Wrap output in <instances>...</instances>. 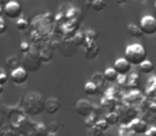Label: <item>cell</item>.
Wrapping results in <instances>:
<instances>
[{
  "label": "cell",
  "instance_id": "cell-1",
  "mask_svg": "<svg viewBox=\"0 0 156 136\" xmlns=\"http://www.w3.org/2000/svg\"><path fill=\"white\" fill-rule=\"evenodd\" d=\"M45 102L43 96L38 93H28L23 98V112L30 116H38L45 111Z\"/></svg>",
  "mask_w": 156,
  "mask_h": 136
},
{
  "label": "cell",
  "instance_id": "cell-2",
  "mask_svg": "<svg viewBox=\"0 0 156 136\" xmlns=\"http://www.w3.org/2000/svg\"><path fill=\"white\" fill-rule=\"evenodd\" d=\"M124 58L132 64V66H140L147 61L148 53L144 47L140 44H132L125 48Z\"/></svg>",
  "mask_w": 156,
  "mask_h": 136
},
{
  "label": "cell",
  "instance_id": "cell-3",
  "mask_svg": "<svg viewBox=\"0 0 156 136\" xmlns=\"http://www.w3.org/2000/svg\"><path fill=\"white\" fill-rule=\"evenodd\" d=\"M21 63H23V67L27 71H37L41 64V61L39 59V52L33 50L29 53L23 54Z\"/></svg>",
  "mask_w": 156,
  "mask_h": 136
},
{
  "label": "cell",
  "instance_id": "cell-4",
  "mask_svg": "<svg viewBox=\"0 0 156 136\" xmlns=\"http://www.w3.org/2000/svg\"><path fill=\"white\" fill-rule=\"evenodd\" d=\"M117 113L119 114L121 126H129L134 119L138 118V112L134 107L129 106V105L121 106L119 109V112Z\"/></svg>",
  "mask_w": 156,
  "mask_h": 136
},
{
  "label": "cell",
  "instance_id": "cell-5",
  "mask_svg": "<svg viewBox=\"0 0 156 136\" xmlns=\"http://www.w3.org/2000/svg\"><path fill=\"white\" fill-rule=\"evenodd\" d=\"M94 105L87 99H80L76 103V112L81 117L87 118L94 113Z\"/></svg>",
  "mask_w": 156,
  "mask_h": 136
},
{
  "label": "cell",
  "instance_id": "cell-6",
  "mask_svg": "<svg viewBox=\"0 0 156 136\" xmlns=\"http://www.w3.org/2000/svg\"><path fill=\"white\" fill-rule=\"evenodd\" d=\"M3 9L5 16L10 19H16L17 20L21 16V13H23V8L16 1H10L5 6H3Z\"/></svg>",
  "mask_w": 156,
  "mask_h": 136
},
{
  "label": "cell",
  "instance_id": "cell-7",
  "mask_svg": "<svg viewBox=\"0 0 156 136\" xmlns=\"http://www.w3.org/2000/svg\"><path fill=\"white\" fill-rule=\"evenodd\" d=\"M140 28H141L144 34L153 35L156 33V18L151 15L142 17L140 21Z\"/></svg>",
  "mask_w": 156,
  "mask_h": 136
},
{
  "label": "cell",
  "instance_id": "cell-8",
  "mask_svg": "<svg viewBox=\"0 0 156 136\" xmlns=\"http://www.w3.org/2000/svg\"><path fill=\"white\" fill-rule=\"evenodd\" d=\"M129 127L135 135H144V133L149 129V123L146 120L140 119V118H136V119H134L129 124Z\"/></svg>",
  "mask_w": 156,
  "mask_h": 136
},
{
  "label": "cell",
  "instance_id": "cell-9",
  "mask_svg": "<svg viewBox=\"0 0 156 136\" xmlns=\"http://www.w3.org/2000/svg\"><path fill=\"white\" fill-rule=\"evenodd\" d=\"M28 77H29V74H28L27 70H26L23 67H19L11 72L10 78H11V81H12L14 84L20 85V84H23V83L27 82Z\"/></svg>",
  "mask_w": 156,
  "mask_h": 136
},
{
  "label": "cell",
  "instance_id": "cell-10",
  "mask_svg": "<svg viewBox=\"0 0 156 136\" xmlns=\"http://www.w3.org/2000/svg\"><path fill=\"white\" fill-rule=\"evenodd\" d=\"M114 68L119 73V76H126L132 69V64L125 58H120L114 64Z\"/></svg>",
  "mask_w": 156,
  "mask_h": 136
},
{
  "label": "cell",
  "instance_id": "cell-11",
  "mask_svg": "<svg viewBox=\"0 0 156 136\" xmlns=\"http://www.w3.org/2000/svg\"><path fill=\"white\" fill-rule=\"evenodd\" d=\"M100 53V46L96 41H87L85 45V58L87 60H94Z\"/></svg>",
  "mask_w": 156,
  "mask_h": 136
},
{
  "label": "cell",
  "instance_id": "cell-12",
  "mask_svg": "<svg viewBox=\"0 0 156 136\" xmlns=\"http://www.w3.org/2000/svg\"><path fill=\"white\" fill-rule=\"evenodd\" d=\"M76 45L73 43V41H65L62 43L60 46V51L61 54L66 58H70V56H73L76 53Z\"/></svg>",
  "mask_w": 156,
  "mask_h": 136
},
{
  "label": "cell",
  "instance_id": "cell-13",
  "mask_svg": "<svg viewBox=\"0 0 156 136\" xmlns=\"http://www.w3.org/2000/svg\"><path fill=\"white\" fill-rule=\"evenodd\" d=\"M61 109V102L58 98H48L45 102V111L49 115H55Z\"/></svg>",
  "mask_w": 156,
  "mask_h": 136
},
{
  "label": "cell",
  "instance_id": "cell-14",
  "mask_svg": "<svg viewBox=\"0 0 156 136\" xmlns=\"http://www.w3.org/2000/svg\"><path fill=\"white\" fill-rule=\"evenodd\" d=\"M146 95L150 99H154L156 95V74L152 76L148 80L146 87Z\"/></svg>",
  "mask_w": 156,
  "mask_h": 136
},
{
  "label": "cell",
  "instance_id": "cell-15",
  "mask_svg": "<svg viewBox=\"0 0 156 136\" xmlns=\"http://www.w3.org/2000/svg\"><path fill=\"white\" fill-rule=\"evenodd\" d=\"M39 59H41V63H50L52 60H53L54 56V52L53 50L50 47H45L41 50H39Z\"/></svg>",
  "mask_w": 156,
  "mask_h": 136
},
{
  "label": "cell",
  "instance_id": "cell-16",
  "mask_svg": "<svg viewBox=\"0 0 156 136\" xmlns=\"http://www.w3.org/2000/svg\"><path fill=\"white\" fill-rule=\"evenodd\" d=\"M101 105H102L103 109H107V111H108V113L114 112V111H115V109H116V100H115V98H114L113 96L107 95L106 97L102 99V103H101Z\"/></svg>",
  "mask_w": 156,
  "mask_h": 136
},
{
  "label": "cell",
  "instance_id": "cell-17",
  "mask_svg": "<svg viewBox=\"0 0 156 136\" xmlns=\"http://www.w3.org/2000/svg\"><path fill=\"white\" fill-rule=\"evenodd\" d=\"M126 30H127V33L129 34V36L134 37V38H140V37L144 35V32H142L140 26L138 27V26L134 25V23L127 25Z\"/></svg>",
  "mask_w": 156,
  "mask_h": 136
},
{
  "label": "cell",
  "instance_id": "cell-18",
  "mask_svg": "<svg viewBox=\"0 0 156 136\" xmlns=\"http://www.w3.org/2000/svg\"><path fill=\"white\" fill-rule=\"evenodd\" d=\"M84 93L86 94L87 96H96L100 93V88H99L94 83L89 81V82H87L86 84H85Z\"/></svg>",
  "mask_w": 156,
  "mask_h": 136
},
{
  "label": "cell",
  "instance_id": "cell-19",
  "mask_svg": "<svg viewBox=\"0 0 156 136\" xmlns=\"http://www.w3.org/2000/svg\"><path fill=\"white\" fill-rule=\"evenodd\" d=\"M5 64L13 71V70L20 67V61H19V59L16 55H10L5 59Z\"/></svg>",
  "mask_w": 156,
  "mask_h": 136
},
{
  "label": "cell",
  "instance_id": "cell-20",
  "mask_svg": "<svg viewBox=\"0 0 156 136\" xmlns=\"http://www.w3.org/2000/svg\"><path fill=\"white\" fill-rule=\"evenodd\" d=\"M104 77H105L106 82L113 83V82H115V81L118 80V78H119V73L116 71L115 68H107V69L104 71Z\"/></svg>",
  "mask_w": 156,
  "mask_h": 136
},
{
  "label": "cell",
  "instance_id": "cell-21",
  "mask_svg": "<svg viewBox=\"0 0 156 136\" xmlns=\"http://www.w3.org/2000/svg\"><path fill=\"white\" fill-rule=\"evenodd\" d=\"M91 82L94 83V84H96L101 91V88H102V87L105 85V83H106L104 73H101V72H96V73L93 76V78H91Z\"/></svg>",
  "mask_w": 156,
  "mask_h": 136
},
{
  "label": "cell",
  "instance_id": "cell-22",
  "mask_svg": "<svg viewBox=\"0 0 156 136\" xmlns=\"http://www.w3.org/2000/svg\"><path fill=\"white\" fill-rule=\"evenodd\" d=\"M140 85V80H139V76L137 73H132L131 76L129 77V83H127V86L129 87L133 91H136V89L139 88Z\"/></svg>",
  "mask_w": 156,
  "mask_h": 136
},
{
  "label": "cell",
  "instance_id": "cell-23",
  "mask_svg": "<svg viewBox=\"0 0 156 136\" xmlns=\"http://www.w3.org/2000/svg\"><path fill=\"white\" fill-rule=\"evenodd\" d=\"M105 120L108 122L109 126H116L120 122V117L119 114L117 112H111V113H107L105 115Z\"/></svg>",
  "mask_w": 156,
  "mask_h": 136
},
{
  "label": "cell",
  "instance_id": "cell-24",
  "mask_svg": "<svg viewBox=\"0 0 156 136\" xmlns=\"http://www.w3.org/2000/svg\"><path fill=\"white\" fill-rule=\"evenodd\" d=\"M139 69L144 74H151L153 71H154V65H153V63L151 62V61L147 60L140 65Z\"/></svg>",
  "mask_w": 156,
  "mask_h": 136
},
{
  "label": "cell",
  "instance_id": "cell-25",
  "mask_svg": "<svg viewBox=\"0 0 156 136\" xmlns=\"http://www.w3.org/2000/svg\"><path fill=\"white\" fill-rule=\"evenodd\" d=\"M17 134H18V132L11 124L3 126L0 130V136H17Z\"/></svg>",
  "mask_w": 156,
  "mask_h": 136
},
{
  "label": "cell",
  "instance_id": "cell-26",
  "mask_svg": "<svg viewBox=\"0 0 156 136\" xmlns=\"http://www.w3.org/2000/svg\"><path fill=\"white\" fill-rule=\"evenodd\" d=\"M73 43L76 45V47H82V46H85L87 43V38L85 36V33H76L72 38Z\"/></svg>",
  "mask_w": 156,
  "mask_h": 136
},
{
  "label": "cell",
  "instance_id": "cell-27",
  "mask_svg": "<svg viewBox=\"0 0 156 136\" xmlns=\"http://www.w3.org/2000/svg\"><path fill=\"white\" fill-rule=\"evenodd\" d=\"M97 121H98V115H96V114H91L90 116H88L87 118H85V127L88 129H91L94 128V126H96Z\"/></svg>",
  "mask_w": 156,
  "mask_h": 136
},
{
  "label": "cell",
  "instance_id": "cell-28",
  "mask_svg": "<svg viewBox=\"0 0 156 136\" xmlns=\"http://www.w3.org/2000/svg\"><path fill=\"white\" fill-rule=\"evenodd\" d=\"M35 131H36V136H47L49 131L48 128L44 123H37L35 124Z\"/></svg>",
  "mask_w": 156,
  "mask_h": 136
},
{
  "label": "cell",
  "instance_id": "cell-29",
  "mask_svg": "<svg viewBox=\"0 0 156 136\" xmlns=\"http://www.w3.org/2000/svg\"><path fill=\"white\" fill-rule=\"evenodd\" d=\"M105 6H106V3H105L104 0H94L91 9H94L96 12H101V11L104 10Z\"/></svg>",
  "mask_w": 156,
  "mask_h": 136
},
{
  "label": "cell",
  "instance_id": "cell-30",
  "mask_svg": "<svg viewBox=\"0 0 156 136\" xmlns=\"http://www.w3.org/2000/svg\"><path fill=\"white\" fill-rule=\"evenodd\" d=\"M94 127H97L99 130L102 131L103 133H105V132H107V130H108L109 124L105 119H100V120H98V121H97V123H96V126H94Z\"/></svg>",
  "mask_w": 156,
  "mask_h": 136
},
{
  "label": "cell",
  "instance_id": "cell-31",
  "mask_svg": "<svg viewBox=\"0 0 156 136\" xmlns=\"http://www.w3.org/2000/svg\"><path fill=\"white\" fill-rule=\"evenodd\" d=\"M16 28L19 30V31H23L28 28L29 23H28V20L26 18H18L16 20Z\"/></svg>",
  "mask_w": 156,
  "mask_h": 136
},
{
  "label": "cell",
  "instance_id": "cell-32",
  "mask_svg": "<svg viewBox=\"0 0 156 136\" xmlns=\"http://www.w3.org/2000/svg\"><path fill=\"white\" fill-rule=\"evenodd\" d=\"M35 124H36V122H31L30 123V126L27 128V130L23 132V134L26 136H36V131H35Z\"/></svg>",
  "mask_w": 156,
  "mask_h": 136
},
{
  "label": "cell",
  "instance_id": "cell-33",
  "mask_svg": "<svg viewBox=\"0 0 156 136\" xmlns=\"http://www.w3.org/2000/svg\"><path fill=\"white\" fill-rule=\"evenodd\" d=\"M105 133H103L102 131L99 130L97 127H94L91 129H88L86 133V136H104Z\"/></svg>",
  "mask_w": 156,
  "mask_h": 136
},
{
  "label": "cell",
  "instance_id": "cell-34",
  "mask_svg": "<svg viewBox=\"0 0 156 136\" xmlns=\"http://www.w3.org/2000/svg\"><path fill=\"white\" fill-rule=\"evenodd\" d=\"M47 128H48V131H49L50 133H58V129H60V126H58V122L51 121V122H49V124L47 126Z\"/></svg>",
  "mask_w": 156,
  "mask_h": 136
},
{
  "label": "cell",
  "instance_id": "cell-35",
  "mask_svg": "<svg viewBox=\"0 0 156 136\" xmlns=\"http://www.w3.org/2000/svg\"><path fill=\"white\" fill-rule=\"evenodd\" d=\"M8 72L3 69V68H0V84L4 85L6 82H8Z\"/></svg>",
  "mask_w": 156,
  "mask_h": 136
},
{
  "label": "cell",
  "instance_id": "cell-36",
  "mask_svg": "<svg viewBox=\"0 0 156 136\" xmlns=\"http://www.w3.org/2000/svg\"><path fill=\"white\" fill-rule=\"evenodd\" d=\"M20 51L23 52V54L29 53L31 51V45L27 41H21L20 44Z\"/></svg>",
  "mask_w": 156,
  "mask_h": 136
},
{
  "label": "cell",
  "instance_id": "cell-37",
  "mask_svg": "<svg viewBox=\"0 0 156 136\" xmlns=\"http://www.w3.org/2000/svg\"><path fill=\"white\" fill-rule=\"evenodd\" d=\"M85 36H86L87 41H96L97 33L94 31V30H87V31L85 32Z\"/></svg>",
  "mask_w": 156,
  "mask_h": 136
},
{
  "label": "cell",
  "instance_id": "cell-38",
  "mask_svg": "<svg viewBox=\"0 0 156 136\" xmlns=\"http://www.w3.org/2000/svg\"><path fill=\"white\" fill-rule=\"evenodd\" d=\"M118 84L120 85V86H125V85H127V83H129V77L126 76H119V78H118Z\"/></svg>",
  "mask_w": 156,
  "mask_h": 136
},
{
  "label": "cell",
  "instance_id": "cell-39",
  "mask_svg": "<svg viewBox=\"0 0 156 136\" xmlns=\"http://www.w3.org/2000/svg\"><path fill=\"white\" fill-rule=\"evenodd\" d=\"M8 30V26H6L5 21L2 17H0V35L4 34Z\"/></svg>",
  "mask_w": 156,
  "mask_h": 136
},
{
  "label": "cell",
  "instance_id": "cell-40",
  "mask_svg": "<svg viewBox=\"0 0 156 136\" xmlns=\"http://www.w3.org/2000/svg\"><path fill=\"white\" fill-rule=\"evenodd\" d=\"M144 136H156V127H151L148 129Z\"/></svg>",
  "mask_w": 156,
  "mask_h": 136
},
{
  "label": "cell",
  "instance_id": "cell-41",
  "mask_svg": "<svg viewBox=\"0 0 156 136\" xmlns=\"http://www.w3.org/2000/svg\"><path fill=\"white\" fill-rule=\"evenodd\" d=\"M93 2H94V0H86V1H85V6H86L87 9H91L93 8Z\"/></svg>",
  "mask_w": 156,
  "mask_h": 136
},
{
  "label": "cell",
  "instance_id": "cell-42",
  "mask_svg": "<svg viewBox=\"0 0 156 136\" xmlns=\"http://www.w3.org/2000/svg\"><path fill=\"white\" fill-rule=\"evenodd\" d=\"M4 126V119L3 117H2V115L0 114V130H1V128Z\"/></svg>",
  "mask_w": 156,
  "mask_h": 136
},
{
  "label": "cell",
  "instance_id": "cell-43",
  "mask_svg": "<svg viewBox=\"0 0 156 136\" xmlns=\"http://www.w3.org/2000/svg\"><path fill=\"white\" fill-rule=\"evenodd\" d=\"M10 1H11V0H0V4H1V6H2V5L5 6L6 4H8Z\"/></svg>",
  "mask_w": 156,
  "mask_h": 136
},
{
  "label": "cell",
  "instance_id": "cell-44",
  "mask_svg": "<svg viewBox=\"0 0 156 136\" xmlns=\"http://www.w3.org/2000/svg\"><path fill=\"white\" fill-rule=\"evenodd\" d=\"M116 1H117L118 4H124L125 2L127 1V0H116Z\"/></svg>",
  "mask_w": 156,
  "mask_h": 136
},
{
  "label": "cell",
  "instance_id": "cell-45",
  "mask_svg": "<svg viewBox=\"0 0 156 136\" xmlns=\"http://www.w3.org/2000/svg\"><path fill=\"white\" fill-rule=\"evenodd\" d=\"M3 14H4V9L2 8L1 5H0V17H1V16H2V15H3Z\"/></svg>",
  "mask_w": 156,
  "mask_h": 136
},
{
  "label": "cell",
  "instance_id": "cell-46",
  "mask_svg": "<svg viewBox=\"0 0 156 136\" xmlns=\"http://www.w3.org/2000/svg\"><path fill=\"white\" fill-rule=\"evenodd\" d=\"M47 136H58V133H48V135Z\"/></svg>",
  "mask_w": 156,
  "mask_h": 136
},
{
  "label": "cell",
  "instance_id": "cell-47",
  "mask_svg": "<svg viewBox=\"0 0 156 136\" xmlns=\"http://www.w3.org/2000/svg\"><path fill=\"white\" fill-rule=\"evenodd\" d=\"M3 91H4V89H3V86H2V85L0 84V95H1V94L3 93Z\"/></svg>",
  "mask_w": 156,
  "mask_h": 136
},
{
  "label": "cell",
  "instance_id": "cell-48",
  "mask_svg": "<svg viewBox=\"0 0 156 136\" xmlns=\"http://www.w3.org/2000/svg\"><path fill=\"white\" fill-rule=\"evenodd\" d=\"M17 136H26V135L23 134V133H19V132H18V134H17Z\"/></svg>",
  "mask_w": 156,
  "mask_h": 136
},
{
  "label": "cell",
  "instance_id": "cell-49",
  "mask_svg": "<svg viewBox=\"0 0 156 136\" xmlns=\"http://www.w3.org/2000/svg\"><path fill=\"white\" fill-rule=\"evenodd\" d=\"M154 9H155V11H156V1H155V3H154Z\"/></svg>",
  "mask_w": 156,
  "mask_h": 136
},
{
  "label": "cell",
  "instance_id": "cell-50",
  "mask_svg": "<svg viewBox=\"0 0 156 136\" xmlns=\"http://www.w3.org/2000/svg\"><path fill=\"white\" fill-rule=\"evenodd\" d=\"M139 1H141V2H144V1H147V0H139Z\"/></svg>",
  "mask_w": 156,
  "mask_h": 136
},
{
  "label": "cell",
  "instance_id": "cell-51",
  "mask_svg": "<svg viewBox=\"0 0 156 136\" xmlns=\"http://www.w3.org/2000/svg\"><path fill=\"white\" fill-rule=\"evenodd\" d=\"M154 100H155V101H156V95H155V98H154Z\"/></svg>",
  "mask_w": 156,
  "mask_h": 136
},
{
  "label": "cell",
  "instance_id": "cell-52",
  "mask_svg": "<svg viewBox=\"0 0 156 136\" xmlns=\"http://www.w3.org/2000/svg\"><path fill=\"white\" fill-rule=\"evenodd\" d=\"M70 1H72V0H70Z\"/></svg>",
  "mask_w": 156,
  "mask_h": 136
},
{
  "label": "cell",
  "instance_id": "cell-53",
  "mask_svg": "<svg viewBox=\"0 0 156 136\" xmlns=\"http://www.w3.org/2000/svg\"><path fill=\"white\" fill-rule=\"evenodd\" d=\"M134 136H135V135H134Z\"/></svg>",
  "mask_w": 156,
  "mask_h": 136
}]
</instances>
